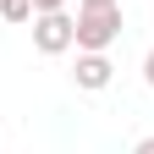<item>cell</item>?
I'll return each instance as SVG.
<instances>
[{
	"instance_id": "cell-2",
	"label": "cell",
	"mask_w": 154,
	"mask_h": 154,
	"mask_svg": "<svg viewBox=\"0 0 154 154\" xmlns=\"http://www.w3.org/2000/svg\"><path fill=\"white\" fill-rule=\"evenodd\" d=\"M116 38H121V6L77 11V50H110Z\"/></svg>"
},
{
	"instance_id": "cell-3",
	"label": "cell",
	"mask_w": 154,
	"mask_h": 154,
	"mask_svg": "<svg viewBox=\"0 0 154 154\" xmlns=\"http://www.w3.org/2000/svg\"><path fill=\"white\" fill-rule=\"evenodd\" d=\"M110 77H116V66H110V55H105V50H83V55H77V66H72V83L83 88V94L110 88Z\"/></svg>"
},
{
	"instance_id": "cell-6",
	"label": "cell",
	"mask_w": 154,
	"mask_h": 154,
	"mask_svg": "<svg viewBox=\"0 0 154 154\" xmlns=\"http://www.w3.org/2000/svg\"><path fill=\"white\" fill-rule=\"evenodd\" d=\"M38 11H66V0H33V17Z\"/></svg>"
},
{
	"instance_id": "cell-7",
	"label": "cell",
	"mask_w": 154,
	"mask_h": 154,
	"mask_svg": "<svg viewBox=\"0 0 154 154\" xmlns=\"http://www.w3.org/2000/svg\"><path fill=\"white\" fill-rule=\"evenodd\" d=\"M143 77H149V88H154V50L143 55Z\"/></svg>"
},
{
	"instance_id": "cell-1",
	"label": "cell",
	"mask_w": 154,
	"mask_h": 154,
	"mask_svg": "<svg viewBox=\"0 0 154 154\" xmlns=\"http://www.w3.org/2000/svg\"><path fill=\"white\" fill-rule=\"evenodd\" d=\"M77 44V17L66 11H38L33 17V50L38 55H66Z\"/></svg>"
},
{
	"instance_id": "cell-4",
	"label": "cell",
	"mask_w": 154,
	"mask_h": 154,
	"mask_svg": "<svg viewBox=\"0 0 154 154\" xmlns=\"http://www.w3.org/2000/svg\"><path fill=\"white\" fill-rule=\"evenodd\" d=\"M33 17V0H0V22H28Z\"/></svg>"
},
{
	"instance_id": "cell-8",
	"label": "cell",
	"mask_w": 154,
	"mask_h": 154,
	"mask_svg": "<svg viewBox=\"0 0 154 154\" xmlns=\"http://www.w3.org/2000/svg\"><path fill=\"white\" fill-rule=\"evenodd\" d=\"M132 154H154V138H138V143H132Z\"/></svg>"
},
{
	"instance_id": "cell-5",
	"label": "cell",
	"mask_w": 154,
	"mask_h": 154,
	"mask_svg": "<svg viewBox=\"0 0 154 154\" xmlns=\"http://www.w3.org/2000/svg\"><path fill=\"white\" fill-rule=\"evenodd\" d=\"M105 6H121V0H77V11H105Z\"/></svg>"
}]
</instances>
